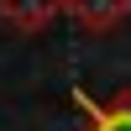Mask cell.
<instances>
[{"label": "cell", "instance_id": "1", "mask_svg": "<svg viewBox=\"0 0 131 131\" xmlns=\"http://www.w3.org/2000/svg\"><path fill=\"white\" fill-rule=\"evenodd\" d=\"M73 105L84 110V131H131V89H121L115 100H89L84 89H73Z\"/></svg>", "mask_w": 131, "mask_h": 131}, {"label": "cell", "instance_id": "3", "mask_svg": "<svg viewBox=\"0 0 131 131\" xmlns=\"http://www.w3.org/2000/svg\"><path fill=\"white\" fill-rule=\"evenodd\" d=\"M63 10H68L73 26H84V31H115V26H126L131 0H63Z\"/></svg>", "mask_w": 131, "mask_h": 131}, {"label": "cell", "instance_id": "2", "mask_svg": "<svg viewBox=\"0 0 131 131\" xmlns=\"http://www.w3.org/2000/svg\"><path fill=\"white\" fill-rule=\"evenodd\" d=\"M63 16V0H0V21L10 31H47L52 21Z\"/></svg>", "mask_w": 131, "mask_h": 131}]
</instances>
